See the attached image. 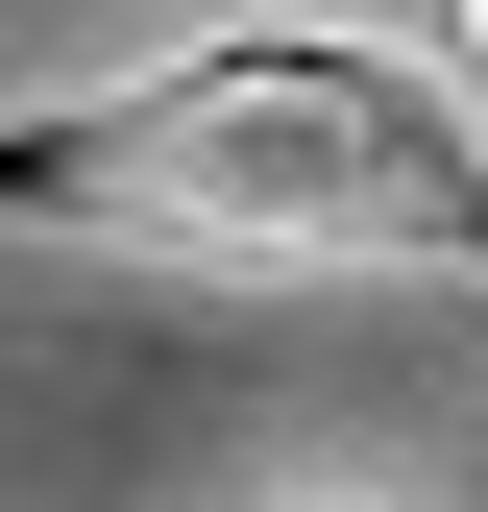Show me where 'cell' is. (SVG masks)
I'll list each match as a JSON object with an SVG mask.
<instances>
[{
	"mask_svg": "<svg viewBox=\"0 0 488 512\" xmlns=\"http://www.w3.org/2000/svg\"><path fill=\"white\" fill-rule=\"evenodd\" d=\"M440 49H464V74H488V0H464V25H440Z\"/></svg>",
	"mask_w": 488,
	"mask_h": 512,
	"instance_id": "obj_2",
	"label": "cell"
},
{
	"mask_svg": "<svg viewBox=\"0 0 488 512\" xmlns=\"http://www.w3.org/2000/svg\"><path fill=\"white\" fill-rule=\"evenodd\" d=\"M74 196L122 244H196V269H464V147L366 74L342 25H269V49H196L147 74L74 147Z\"/></svg>",
	"mask_w": 488,
	"mask_h": 512,
	"instance_id": "obj_1",
	"label": "cell"
}]
</instances>
